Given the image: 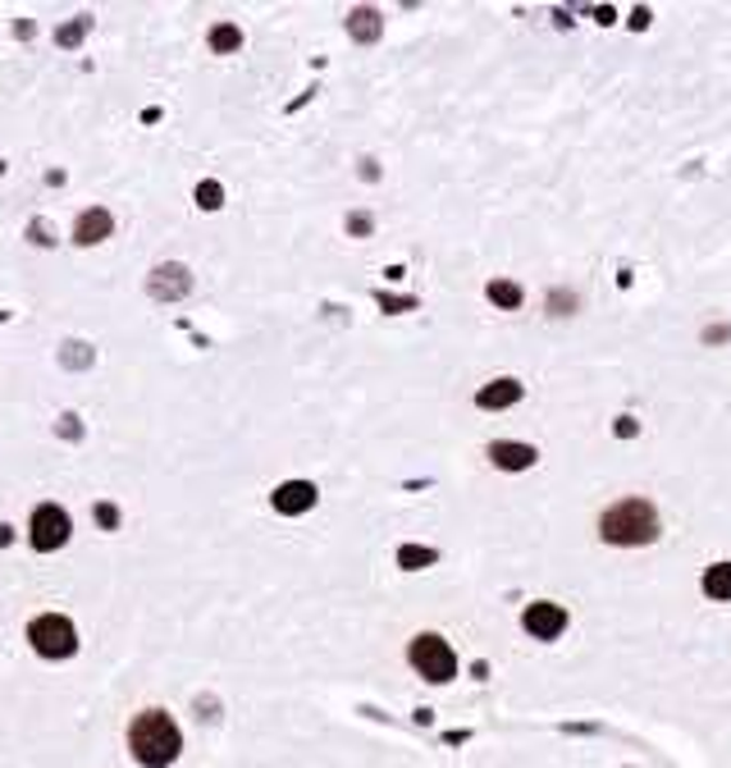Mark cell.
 <instances>
[{
    "instance_id": "obj_1",
    "label": "cell",
    "mask_w": 731,
    "mask_h": 768,
    "mask_svg": "<svg viewBox=\"0 0 731 768\" xmlns=\"http://www.w3.org/2000/svg\"><path fill=\"white\" fill-rule=\"evenodd\" d=\"M128 745H133V755H138V764H147V768H165V764L179 759L184 736H179V722H174L169 714L147 709V714H138V722H133Z\"/></svg>"
},
{
    "instance_id": "obj_2",
    "label": "cell",
    "mask_w": 731,
    "mask_h": 768,
    "mask_svg": "<svg viewBox=\"0 0 731 768\" xmlns=\"http://www.w3.org/2000/svg\"><path fill=\"white\" fill-rule=\"evenodd\" d=\"M600 536L608 544H654L658 540V513L650 499H622L600 517Z\"/></svg>"
},
{
    "instance_id": "obj_3",
    "label": "cell",
    "mask_w": 731,
    "mask_h": 768,
    "mask_svg": "<svg viewBox=\"0 0 731 768\" xmlns=\"http://www.w3.org/2000/svg\"><path fill=\"white\" fill-rule=\"evenodd\" d=\"M407 654H412V668H416L420 677H426V682H434V687L453 682V672H457V654L449 650L444 635H434V631L416 635Z\"/></svg>"
},
{
    "instance_id": "obj_4",
    "label": "cell",
    "mask_w": 731,
    "mask_h": 768,
    "mask_svg": "<svg viewBox=\"0 0 731 768\" xmlns=\"http://www.w3.org/2000/svg\"><path fill=\"white\" fill-rule=\"evenodd\" d=\"M28 641L41 658H70L78 650V631L70 618H60V613H41V618L28 627Z\"/></svg>"
},
{
    "instance_id": "obj_5",
    "label": "cell",
    "mask_w": 731,
    "mask_h": 768,
    "mask_svg": "<svg viewBox=\"0 0 731 768\" xmlns=\"http://www.w3.org/2000/svg\"><path fill=\"white\" fill-rule=\"evenodd\" d=\"M64 540H70V513L55 508V503H41L33 513V549L37 554H51Z\"/></svg>"
},
{
    "instance_id": "obj_6",
    "label": "cell",
    "mask_w": 731,
    "mask_h": 768,
    "mask_svg": "<svg viewBox=\"0 0 731 768\" xmlns=\"http://www.w3.org/2000/svg\"><path fill=\"white\" fill-rule=\"evenodd\" d=\"M521 627L535 635V641H558V635L567 631V608L540 600V604H530V608L521 613Z\"/></svg>"
},
{
    "instance_id": "obj_7",
    "label": "cell",
    "mask_w": 731,
    "mask_h": 768,
    "mask_svg": "<svg viewBox=\"0 0 731 768\" xmlns=\"http://www.w3.org/2000/svg\"><path fill=\"white\" fill-rule=\"evenodd\" d=\"M270 503H275V513L298 517L306 508H316V486H312V480H288V486H279L270 494Z\"/></svg>"
},
{
    "instance_id": "obj_8",
    "label": "cell",
    "mask_w": 731,
    "mask_h": 768,
    "mask_svg": "<svg viewBox=\"0 0 731 768\" xmlns=\"http://www.w3.org/2000/svg\"><path fill=\"white\" fill-rule=\"evenodd\" d=\"M535 449L530 444H513V439H499V444H490V463L503 467V471H526V467H535Z\"/></svg>"
},
{
    "instance_id": "obj_9",
    "label": "cell",
    "mask_w": 731,
    "mask_h": 768,
    "mask_svg": "<svg viewBox=\"0 0 731 768\" xmlns=\"http://www.w3.org/2000/svg\"><path fill=\"white\" fill-rule=\"evenodd\" d=\"M188 289H192V275L184 266H161L156 275H151V298L174 302V298H184Z\"/></svg>"
},
{
    "instance_id": "obj_10",
    "label": "cell",
    "mask_w": 731,
    "mask_h": 768,
    "mask_svg": "<svg viewBox=\"0 0 731 768\" xmlns=\"http://www.w3.org/2000/svg\"><path fill=\"white\" fill-rule=\"evenodd\" d=\"M110 229H115V219H110V211L92 206V211H83V215H78V229H74V238H78L83 248H92V243H101V238H110Z\"/></svg>"
},
{
    "instance_id": "obj_11",
    "label": "cell",
    "mask_w": 731,
    "mask_h": 768,
    "mask_svg": "<svg viewBox=\"0 0 731 768\" xmlns=\"http://www.w3.org/2000/svg\"><path fill=\"white\" fill-rule=\"evenodd\" d=\"M476 403L484 407V412H499V407H513V403H521V385L517 380H490L480 393H476Z\"/></svg>"
},
{
    "instance_id": "obj_12",
    "label": "cell",
    "mask_w": 731,
    "mask_h": 768,
    "mask_svg": "<svg viewBox=\"0 0 731 768\" xmlns=\"http://www.w3.org/2000/svg\"><path fill=\"white\" fill-rule=\"evenodd\" d=\"M704 595L708 600H731V563L704 567Z\"/></svg>"
},
{
    "instance_id": "obj_13",
    "label": "cell",
    "mask_w": 731,
    "mask_h": 768,
    "mask_svg": "<svg viewBox=\"0 0 731 768\" xmlns=\"http://www.w3.org/2000/svg\"><path fill=\"white\" fill-rule=\"evenodd\" d=\"M380 14H375V10H352L348 14V33L352 37H357V41H375V37H380Z\"/></svg>"
},
{
    "instance_id": "obj_14",
    "label": "cell",
    "mask_w": 731,
    "mask_h": 768,
    "mask_svg": "<svg viewBox=\"0 0 731 768\" xmlns=\"http://www.w3.org/2000/svg\"><path fill=\"white\" fill-rule=\"evenodd\" d=\"M490 302L503 306V312H517V306H521V289H517L513 279H494L490 284Z\"/></svg>"
},
{
    "instance_id": "obj_15",
    "label": "cell",
    "mask_w": 731,
    "mask_h": 768,
    "mask_svg": "<svg viewBox=\"0 0 731 768\" xmlns=\"http://www.w3.org/2000/svg\"><path fill=\"white\" fill-rule=\"evenodd\" d=\"M434 558H439L434 549H416V544H403V549H398V563L412 567V572H416V567H430Z\"/></svg>"
},
{
    "instance_id": "obj_16",
    "label": "cell",
    "mask_w": 731,
    "mask_h": 768,
    "mask_svg": "<svg viewBox=\"0 0 731 768\" xmlns=\"http://www.w3.org/2000/svg\"><path fill=\"white\" fill-rule=\"evenodd\" d=\"M211 47H215L219 55H225V51H238V47H242V33H238L234 24H219V28L211 33Z\"/></svg>"
},
{
    "instance_id": "obj_17",
    "label": "cell",
    "mask_w": 731,
    "mask_h": 768,
    "mask_svg": "<svg viewBox=\"0 0 731 768\" xmlns=\"http://www.w3.org/2000/svg\"><path fill=\"white\" fill-rule=\"evenodd\" d=\"M197 206L219 211V206H225V188H219V184H202V188H197Z\"/></svg>"
},
{
    "instance_id": "obj_18",
    "label": "cell",
    "mask_w": 731,
    "mask_h": 768,
    "mask_svg": "<svg viewBox=\"0 0 731 768\" xmlns=\"http://www.w3.org/2000/svg\"><path fill=\"white\" fill-rule=\"evenodd\" d=\"M549 306H553V316H571L576 293H553V298H549Z\"/></svg>"
},
{
    "instance_id": "obj_19",
    "label": "cell",
    "mask_w": 731,
    "mask_h": 768,
    "mask_svg": "<svg viewBox=\"0 0 731 768\" xmlns=\"http://www.w3.org/2000/svg\"><path fill=\"white\" fill-rule=\"evenodd\" d=\"M83 28H87V18H78L74 28H64V33H60V41H64V47H74V41L83 37Z\"/></svg>"
},
{
    "instance_id": "obj_20",
    "label": "cell",
    "mask_w": 731,
    "mask_h": 768,
    "mask_svg": "<svg viewBox=\"0 0 731 768\" xmlns=\"http://www.w3.org/2000/svg\"><path fill=\"white\" fill-rule=\"evenodd\" d=\"M704 339H708V343H722V339H731V325H714Z\"/></svg>"
},
{
    "instance_id": "obj_21",
    "label": "cell",
    "mask_w": 731,
    "mask_h": 768,
    "mask_svg": "<svg viewBox=\"0 0 731 768\" xmlns=\"http://www.w3.org/2000/svg\"><path fill=\"white\" fill-rule=\"evenodd\" d=\"M613 430H617V435H627V439H631V435H635V421H631V416H622V421H617Z\"/></svg>"
}]
</instances>
